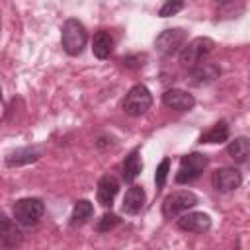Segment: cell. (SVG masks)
Instances as JSON below:
<instances>
[{
    "instance_id": "cell-11",
    "label": "cell",
    "mask_w": 250,
    "mask_h": 250,
    "mask_svg": "<svg viewBox=\"0 0 250 250\" xmlns=\"http://www.w3.org/2000/svg\"><path fill=\"white\" fill-rule=\"evenodd\" d=\"M21 244V232L12 219L4 213L0 215V246L2 248H16Z\"/></svg>"
},
{
    "instance_id": "cell-8",
    "label": "cell",
    "mask_w": 250,
    "mask_h": 250,
    "mask_svg": "<svg viewBox=\"0 0 250 250\" xmlns=\"http://www.w3.org/2000/svg\"><path fill=\"white\" fill-rule=\"evenodd\" d=\"M211 184L217 191L221 193H229V191H234L240 188L242 184V174L236 170V168H230V166H223V168H217L213 174H211Z\"/></svg>"
},
{
    "instance_id": "cell-2",
    "label": "cell",
    "mask_w": 250,
    "mask_h": 250,
    "mask_svg": "<svg viewBox=\"0 0 250 250\" xmlns=\"http://www.w3.org/2000/svg\"><path fill=\"white\" fill-rule=\"evenodd\" d=\"M215 43L209 37H195L189 43L184 45V49L180 51V62L186 68H195L197 64L205 62V59L211 55Z\"/></svg>"
},
{
    "instance_id": "cell-4",
    "label": "cell",
    "mask_w": 250,
    "mask_h": 250,
    "mask_svg": "<svg viewBox=\"0 0 250 250\" xmlns=\"http://www.w3.org/2000/svg\"><path fill=\"white\" fill-rule=\"evenodd\" d=\"M150 105H152V94L145 84H135L123 100V111L131 117L145 115L150 109Z\"/></svg>"
},
{
    "instance_id": "cell-1",
    "label": "cell",
    "mask_w": 250,
    "mask_h": 250,
    "mask_svg": "<svg viewBox=\"0 0 250 250\" xmlns=\"http://www.w3.org/2000/svg\"><path fill=\"white\" fill-rule=\"evenodd\" d=\"M61 43H62V49L66 55L78 57L88 43V33H86L84 23L78 21L76 18L66 20L61 29Z\"/></svg>"
},
{
    "instance_id": "cell-24",
    "label": "cell",
    "mask_w": 250,
    "mask_h": 250,
    "mask_svg": "<svg viewBox=\"0 0 250 250\" xmlns=\"http://www.w3.org/2000/svg\"><path fill=\"white\" fill-rule=\"evenodd\" d=\"M145 59H146L145 55H135V57H123V61H121V62H123L125 66H129V68H139V66H143V64H145V62H143Z\"/></svg>"
},
{
    "instance_id": "cell-20",
    "label": "cell",
    "mask_w": 250,
    "mask_h": 250,
    "mask_svg": "<svg viewBox=\"0 0 250 250\" xmlns=\"http://www.w3.org/2000/svg\"><path fill=\"white\" fill-rule=\"evenodd\" d=\"M229 139V123L227 121H219V123H215L209 131H205V133H201V137H199V143L203 145V143H225Z\"/></svg>"
},
{
    "instance_id": "cell-22",
    "label": "cell",
    "mask_w": 250,
    "mask_h": 250,
    "mask_svg": "<svg viewBox=\"0 0 250 250\" xmlns=\"http://www.w3.org/2000/svg\"><path fill=\"white\" fill-rule=\"evenodd\" d=\"M168 172H170V158L166 156V158H162V162L158 164V168H156V172H154V184H156L158 189L164 188L166 178H168Z\"/></svg>"
},
{
    "instance_id": "cell-9",
    "label": "cell",
    "mask_w": 250,
    "mask_h": 250,
    "mask_svg": "<svg viewBox=\"0 0 250 250\" xmlns=\"http://www.w3.org/2000/svg\"><path fill=\"white\" fill-rule=\"evenodd\" d=\"M178 229L184 232H205L211 229V217L201 211H191V213H182L178 217Z\"/></svg>"
},
{
    "instance_id": "cell-23",
    "label": "cell",
    "mask_w": 250,
    "mask_h": 250,
    "mask_svg": "<svg viewBox=\"0 0 250 250\" xmlns=\"http://www.w3.org/2000/svg\"><path fill=\"white\" fill-rule=\"evenodd\" d=\"M182 8H184V0H166V2L160 6L158 16H162V18H170V16L178 14Z\"/></svg>"
},
{
    "instance_id": "cell-12",
    "label": "cell",
    "mask_w": 250,
    "mask_h": 250,
    "mask_svg": "<svg viewBox=\"0 0 250 250\" xmlns=\"http://www.w3.org/2000/svg\"><path fill=\"white\" fill-rule=\"evenodd\" d=\"M117 191H119V182H117L111 174L104 176V178L98 182V189H96L98 203H100L102 207H111V205H113V199H115V195H117Z\"/></svg>"
},
{
    "instance_id": "cell-14",
    "label": "cell",
    "mask_w": 250,
    "mask_h": 250,
    "mask_svg": "<svg viewBox=\"0 0 250 250\" xmlns=\"http://www.w3.org/2000/svg\"><path fill=\"white\" fill-rule=\"evenodd\" d=\"M41 150L35 146H23V148H16L12 152L6 154L4 162L6 166H23V164H31L35 160H39Z\"/></svg>"
},
{
    "instance_id": "cell-13",
    "label": "cell",
    "mask_w": 250,
    "mask_h": 250,
    "mask_svg": "<svg viewBox=\"0 0 250 250\" xmlns=\"http://www.w3.org/2000/svg\"><path fill=\"white\" fill-rule=\"evenodd\" d=\"M227 154L242 166H250V139L248 137H236L227 145Z\"/></svg>"
},
{
    "instance_id": "cell-3",
    "label": "cell",
    "mask_w": 250,
    "mask_h": 250,
    "mask_svg": "<svg viewBox=\"0 0 250 250\" xmlns=\"http://www.w3.org/2000/svg\"><path fill=\"white\" fill-rule=\"evenodd\" d=\"M45 215V203L39 197H23L14 203V219L21 227L37 225Z\"/></svg>"
},
{
    "instance_id": "cell-5",
    "label": "cell",
    "mask_w": 250,
    "mask_h": 250,
    "mask_svg": "<svg viewBox=\"0 0 250 250\" xmlns=\"http://www.w3.org/2000/svg\"><path fill=\"white\" fill-rule=\"evenodd\" d=\"M207 164H209V158H207V154H201V152H189V154L182 156L180 168L176 172V182L178 184L193 182L195 178L201 176V172L207 168Z\"/></svg>"
},
{
    "instance_id": "cell-17",
    "label": "cell",
    "mask_w": 250,
    "mask_h": 250,
    "mask_svg": "<svg viewBox=\"0 0 250 250\" xmlns=\"http://www.w3.org/2000/svg\"><path fill=\"white\" fill-rule=\"evenodd\" d=\"M141 172H143L141 150L135 148V150H131V152L125 156V160H123V180L129 182V184H133V182L139 178Z\"/></svg>"
},
{
    "instance_id": "cell-16",
    "label": "cell",
    "mask_w": 250,
    "mask_h": 250,
    "mask_svg": "<svg viewBox=\"0 0 250 250\" xmlns=\"http://www.w3.org/2000/svg\"><path fill=\"white\" fill-rule=\"evenodd\" d=\"M145 199H146L145 189L141 186H131L123 197V211L127 215H137L145 207Z\"/></svg>"
},
{
    "instance_id": "cell-19",
    "label": "cell",
    "mask_w": 250,
    "mask_h": 250,
    "mask_svg": "<svg viewBox=\"0 0 250 250\" xmlns=\"http://www.w3.org/2000/svg\"><path fill=\"white\" fill-rule=\"evenodd\" d=\"M94 215V205L88 199H80L76 201L72 213H70V227H82L84 223H88Z\"/></svg>"
},
{
    "instance_id": "cell-7",
    "label": "cell",
    "mask_w": 250,
    "mask_h": 250,
    "mask_svg": "<svg viewBox=\"0 0 250 250\" xmlns=\"http://www.w3.org/2000/svg\"><path fill=\"white\" fill-rule=\"evenodd\" d=\"M186 39H188V31H184L182 27H170V29H164L156 35L154 47L164 57H172L184 49Z\"/></svg>"
},
{
    "instance_id": "cell-25",
    "label": "cell",
    "mask_w": 250,
    "mask_h": 250,
    "mask_svg": "<svg viewBox=\"0 0 250 250\" xmlns=\"http://www.w3.org/2000/svg\"><path fill=\"white\" fill-rule=\"evenodd\" d=\"M215 2H219V4H229L230 0H215Z\"/></svg>"
},
{
    "instance_id": "cell-18",
    "label": "cell",
    "mask_w": 250,
    "mask_h": 250,
    "mask_svg": "<svg viewBox=\"0 0 250 250\" xmlns=\"http://www.w3.org/2000/svg\"><path fill=\"white\" fill-rule=\"evenodd\" d=\"M111 51H113V39H111V35L107 31H104V29L96 31V35L92 39V53H94V57H98V59L104 61V59H107L111 55Z\"/></svg>"
},
{
    "instance_id": "cell-15",
    "label": "cell",
    "mask_w": 250,
    "mask_h": 250,
    "mask_svg": "<svg viewBox=\"0 0 250 250\" xmlns=\"http://www.w3.org/2000/svg\"><path fill=\"white\" fill-rule=\"evenodd\" d=\"M221 74V68L213 62H201L197 64L195 68H191V82L195 86H205V84H211L219 78Z\"/></svg>"
},
{
    "instance_id": "cell-6",
    "label": "cell",
    "mask_w": 250,
    "mask_h": 250,
    "mask_svg": "<svg viewBox=\"0 0 250 250\" xmlns=\"http://www.w3.org/2000/svg\"><path fill=\"white\" fill-rule=\"evenodd\" d=\"M195 205H197V195L193 191H188V189L174 191L162 201V215L166 219H176Z\"/></svg>"
},
{
    "instance_id": "cell-10",
    "label": "cell",
    "mask_w": 250,
    "mask_h": 250,
    "mask_svg": "<svg viewBox=\"0 0 250 250\" xmlns=\"http://www.w3.org/2000/svg\"><path fill=\"white\" fill-rule=\"evenodd\" d=\"M162 104L174 111H188L195 105V98L186 92V90H180V88H170L162 94Z\"/></svg>"
},
{
    "instance_id": "cell-21",
    "label": "cell",
    "mask_w": 250,
    "mask_h": 250,
    "mask_svg": "<svg viewBox=\"0 0 250 250\" xmlns=\"http://www.w3.org/2000/svg\"><path fill=\"white\" fill-rule=\"evenodd\" d=\"M119 223H121V219H119L115 213H105V215H102V217L98 219L96 230H98V232H109V230H113Z\"/></svg>"
}]
</instances>
